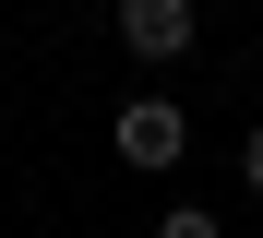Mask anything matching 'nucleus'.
Masks as SVG:
<instances>
[{
    "label": "nucleus",
    "mask_w": 263,
    "mask_h": 238,
    "mask_svg": "<svg viewBox=\"0 0 263 238\" xmlns=\"http://www.w3.org/2000/svg\"><path fill=\"white\" fill-rule=\"evenodd\" d=\"M108 36L132 48V60H192L203 0H108Z\"/></svg>",
    "instance_id": "f257e3e1"
},
{
    "label": "nucleus",
    "mask_w": 263,
    "mask_h": 238,
    "mask_svg": "<svg viewBox=\"0 0 263 238\" xmlns=\"http://www.w3.org/2000/svg\"><path fill=\"white\" fill-rule=\"evenodd\" d=\"M180 155V107H167V95H132L120 107V167H167Z\"/></svg>",
    "instance_id": "f03ea898"
},
{
    "label": "nucleus",
    "mask_w": 263,
    "mask_h": 238,
    "mask_svg": "<svg viewBox=\"0 0 263 238\" xmlns=\"http://www.w3.org/2000/svg\"><path fill=\"white\" fill-rule=\"evenodd\" d=\"M156 238H215V214H167V226H156Z\"/></svg>",
    "instance_id": "7ed1b4c3"
},
{
    "label": "nucleus",
    "mask_w": 263,
    "mask_h": 238,
    "mask_svg": "<svg viewBox=\"0 0 263 238\" xmlns=\"http://www.w3.org/2000/svg\"><path fill=\"white\" fill-rule=\"evenodd\" d=\"M239 179H251V190H263V131H251V143H239Z\"/></svg>",
    "instance_id": "20e7f679"
}]
</instances>
